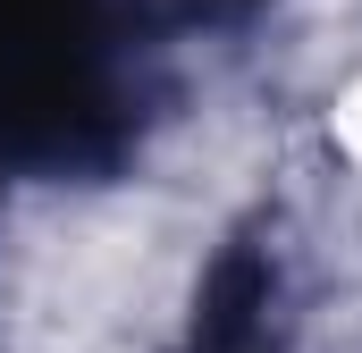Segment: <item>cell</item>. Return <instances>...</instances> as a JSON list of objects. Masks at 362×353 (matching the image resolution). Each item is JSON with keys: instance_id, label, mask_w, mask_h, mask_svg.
Segmentation results:
<instances>
[{"instance_id": "1", "label": "cell", "mask_w": 362, "mask_h": 353, "mask_svg": "<svg viewBox=\"0 0 362 353\" xmlns=\"http://www.w3.org/2000/svg\"><path fill=\"white\" fill-rule=\"evenodd\" d=\"M135 152V92L110 0H0V160L110 176Z\"/></svg>"}, {"instance_id": "2", "label": "cell", "mask_w": 362, "mask_h": 353, "mask_svg": "<svg viewBox=\"0 0 362 353\" xmlns=\"http://www.w3.org/2000/svg\"><path fill=\"white\" fill-rule=\"evenodd\" d=\"M185 17H211V25H228V17H253L262 0H177Z\"/></svg>"}, {"instance_id": "3", "label": "cell", "mask_w": 362, "mask_h": 353, "mask_svg": "<svg viewBox=\"0 0 362 353\" xmlns=\"http://www.w3.org/2000/svg\"><path fill=\"white\" fill-rule=\"evenodd\" d=\"M219 353H253V345H219Z\"/></svg>"}]
</instances>
